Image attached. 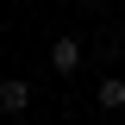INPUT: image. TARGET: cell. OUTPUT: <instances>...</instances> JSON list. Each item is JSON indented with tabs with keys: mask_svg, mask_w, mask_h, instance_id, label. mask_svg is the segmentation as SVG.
<instances>
[{
	"mask_svg": "<svg viewBox=\"0 0 125 125\" xmlns=\"http://www.w3.org/2000/svg\"><path fill=\"white\" fill-rule=\"evenodd\" d=\"M50 69H56L62 81L75 75V69H81V38H56V44H50Z\"/></svg>",
	"mask_w": 125,
	"mask_h": 125,
	"instance_id": "cell-1",
	"label": "cell"
},
{
	"mask_svg": "<svg viewBox=\"0 0 125 125\" xmlns=\"http://www.w3.org/2000/svg\"><path fill=\"white\" fill-rule=\"evenodd\" d=\"M94 100H100V106H106V113H125V81H100V88H94Z\"/></svg>",
	"mask_w": 125,
	"mask_h": 125,
	"instance_id": "cell-3",
	"label": "cell"
},
{
	"mask_svg": "<svg viewBox=\"0 0 125 125\" xmlns=\"http://www.w3.org/2000/svg\"><path fill=\"white\" fill-rule=\"evenodd\" d=\"M31 106V88L25 81H0V113H25Z\"/></svg>",
	"mask_w": 125,
	"mask_h": 125,
	"instance_id": "cell-2",
	"label": "cell"
}]
</instances>
